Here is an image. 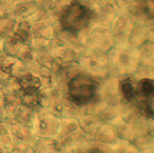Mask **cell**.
<instances>
[{"label": "cell", "instance_id": "6da1fadb", "mask_svg": "<svg viewBox=\"0 0 154 153\" xmlns=\"http://www.w3.org/2000/svg\"><path fill=\"white\" fill-rule=\"evenodd\" d=\"M110 71L116 76L134 75L140 63V49L128 41L114 42L108 50Z\"/></svg>", "mask_w": 154, "mask_h": 153}, {"label": "cell", "instance_id": "7a4b0ae2", "mask_svg": "<svg viewBox=\"0 0 154 153\" xmlns=\"http://www.w3.org/2000/svg\"><path fill=\"white\" fill-rule=\"evenodd\" d=\"M98 79L84 71L75 75L67 83V97L76 106H86L96 100Z\"/></svg>", "mask_w": 154, "mask_h": 153}, {"label": "cell", "instance_id": "3957f363", "mask_svg": "<svg viewBox=\"0 0 154 153\" xmlns=\"http://www.w3.org/2000/svg\"><path fill=\"white\" fill-rule=\"evenodd\" d=\"M90 8L80 3L68 5L59 18V28L69 33H80L90 26Z\"/></svg>", "mask_w": 154, "mask_h": 153}, {"label": "cell", "instance_id": "277c9868", "mask_svg": "<svg viewBox=\"0 0 154 153\" xmlns=\"http://www.w3.org/2000/svg\"><path fill=\"white\" fill-rule=\"evenodd\" d=\"M81 70L85 73L93 76L95 79H104L110 75V64L108 53L105 52H96L90 49H84L77 59Z\"/></svg>", "mask_w": 154, "mask_h": 153}, {"label": "cell", "instance_id": "5b68a950", "mask_svg": "<svg viewBox=\"0 0 154 153\" xmlns=\"http://www.w3.org/2000/svg\"><path fill=\"white\" fill-rule=\"evenodd\" d=\"M79 39L84 49L96 50V52H105L113 46L114 40L112 37L109 28L105 27H96V26H88L79 33Z\"/></svg>", "mask_w": 154, "mask_h": 153}, {"label": "cell", "instance_id": "8992f818", "mask_svg": "<svg viewBox=\"0 0 154 153\" xmlns=\"http://www.w3.org/2000/svg\"><path fill=\"white\" fill-rule=\"evenodd\" d=\"M57 139L62 143V145H94L90 140L77 118H60L59 129H58Z\"/></svg>", "mask_w": 154, "mask_h": 153}, {"label": "cell", "instance_id": "52a82bcc", "mask_svg": "<svg viewBox=\"0 0 154 153\" xmlns=\"http://www.w3.org/2000/svg\"><path fill=\"white\" fill-rule=\"evenodd\" d=\"M60 118L53 114L48 109L38 107L35 109L31 123V131L35 138H55L59 129Z\"/></svg>", "mask_w": 154, "mask_h": 153}, {"label": "cell", "instance_id": "ba28073f", "mask_svg": "<svg viewBox=\"0 0 154 153\" xmlns=\"http://www.w3.org/2000/svg\"><path fill=\"white\" fill-rule=\"evenodd\" d=\"M90 26L109 28L117 16V4L112 0H96L90 8Z\"/></svg>", "mask_w": 154, "mask_h": 153}, {"label": "cell", "instance_id": "9c48e42d", "mask_svg": "<svg viewBox=\"0 0 154 153\" xmlns=\"http://www.w3.org/2000/svg\"><path fill=\"white\" fill-rule=\"evenodd\" d=\"M134 27H135V22L130 17V14L126 13L125 11H121L117 13L112 25L109 26V31L112 33L114 42L128 41Z\"/></svg>", "mask_w": 154, "mask_h": 153}, {"label": "cell", "instance_id": "30bf717a", "mask_svg": "<svg viewBox=\"0 0 154 153\" xmlns=\"http://www.w3.org/2000/svg\"><path fill=\"white\" fill-rule=\"evenodd\" d=\"M89 138L94 145L104 147V148L113 145L118 140L117 134L114 131V126L112 123H105V122H99L94 127V130L89 134Z\"/></svg>", "mask_w": 154, "mask_h": 153}, {"label": "cell", "instance_id": "8fae6325", "mask_svg": "<svg viewBox=\"0 0 154 153\" xmlns=\"http://www.w3.org/2000/svg\"><path fill=\"white\" fill-rule=\"evenodd\" d=\"M3 52L8 55L16 57L22 61H25L28 64L30 61L32 59V48L30 46V44H26L22 40H19L16 36H11L4 41V49Z\"/></svg>", "mask_w": 154, "mask_h": 153}, {"label": "cell", "instance_id": "7c38bea8", "mask_svg": "<svg viewBox=\"0 0 154 153\" xmlns=\"http://www.w3.org/2000/svg\"><path fill=\"white\" fill-rule=\"evenodd\" d=\"M0 70L14 79L21 77V76L28 72V67L25 61L8 55L5 53L0 54Z\"/></svg>", "mask_w": 154, "mask_h": 153}, {"label": "cell", "instance_id": "4fadbf2b", "mask_svg": "<svg viewBox=\"0 0 154 153\" xmlns=\"http://www.w3.org/2000/svg\"><path fill=\"white\" fill-rule=\"evenodd\" d=\"M3 122L7 125L8 130L11 133V135L16 144H23V145L32 147V144L36 140V138L32 134L30 127L23 126L21 123L14 122V121H3Z\"/></svg>", "mask_w": 154, "mask_h": 153}, {"label": "cell", "instance_id": "5bb4252c", "mask_svg": "<svg viewBox=\"0 0 154 153\" xmlns=\"http://www.w3.org/2000/svg\"><path fill=\"white\" fill-rule=\"evenodd\" d=\"M37 11L38 5L33 0H16L9 16L16 21H30Z\"/></svg>", "mask_w": 154, "mask_h": 153}, {"label": "cell", "instance_id": "9a60e30c", "mask_svg": "<svg viewBox=\"0 0 154 153\" xmlns=\"http://www.w3.org/2000/svg\"><path fill=\"white\" fill-rule=\"evenodd\" d=\"M137 79L132 77V75H122L118 76V93L122 100H132L136 93Z\"/></svg>", "mask_w": 154, "mask_h": 153}, {"label": "cell", "instance_id": "2e32d148", "mask_svg": "<svg viewBox=\"0 0 154 153\" xmlns=\"http://www.w3.org/2000/svg\"><path fill=\"white\" fill-rule=\"evenodd\" d=\"M62 143L57 138H37L32 144L33 153H60Z\"/></svg>", "mask_w": 154, "mask_h": 153}, {"label": "cell", "instance_id": "e0dca14e", "mask_svg": "<svg viewBox=\"0 0 154 153\" xmlns=\"http://www.w3.org/2000/svg\"><path fill=\"white\" fill-rule=\"evenodd\" d=\"M18 81V85L21 88L22 92H26V93H38L40 92V88H41V80L40 77H37L33 73L27 72L23 76L17 79Z\"/></svg>", "mask_w": 154, "mask_h": 153}, {"label": "cell", "instance_id": "ac0fdd59", "mask_svg": "<svg viewBox=\"0 0 154 153\" xmlns=\"http://www.w3.org/2000/svg\"><path fill=\"white\" fill-rule=\"evenodd\" d=\"M13 36L18 37L19 40H22L23 42H26V44H31L33 35H32L30 21H18Z\"/></svg>", "mask_w": 154, "mask_h": 153}, {"label": "cell", "instance_id": "d6986e66", "mask_svg": "<svg viewBox=\"0 0 154 153\" xmlns=\"http://www.w3.org/2000/svg\"><path fill=\"white\" fill-rule=\"evenodd\" d=\"M18 21H16L11 16H4L0 17V36L3 39H8L14 35V30H16Z\"/></svg>", "mask_w": 154, "mask_h": 153}, {"label": "cell", "instance_id": "ffe728a7", "mask_svg": "<svg viewBox=\"0 0 154 153\" xmlns=\"http://www.w3.org/2000/svg\"><path fill=\"white\" fill-rule=\"evenodd\" d=\"M107 149L110 153H141L132 142L121 140V139H118L113 145L108 147Z\"/></svg>", "mask_w": 154, "mask_h": 153}, {"label": "cell", "instance_id": "44dd1931", "mask_svg": "<svg viewBox=\"0 0 154 153\" xmlns=\"http://www.w3.org/2000/svg\"><path fill=\"white\" fill-rule=\"evenodd\" d=\"M13 145H14V140L11 135V133H9L7 125L0 118V147L9 152L13 148Z\"/></svg>", "mask_w": 154, "mask_h": 153}, {"label": "cell", "instance_id": "7402d4cb", "mask_svg": "<svg viewBox=\"0 0 154 153\" xmlns=\"http://www.w3.org/2000/svg\"><path fill=\"white\" fill-rule=\"evenodd\" d=\"M16 0H0V17L9 16Z\"/></svg>", "mask_w": 154, "mask_h": 153}, {"label": "cell", "instance_id": "603a6c76", "mask_svg": "<svg viewBox=\"0 0 154 153\" xmlns=\"http://www.w3.org/2000/svg\"><path fill=\"white\" fill-rule=\"evenodd\" d=\"M84 153H110L107 148L104 147H98V145H91L90 148H88Z\"/></svg>", "mask_w": 154, "mask_h": 153}, {"label": "cell", "instance_id": "cb8c5ba5", "mask_svg": "<svg viewBox=\"0 0 154 153\" xmlns=\"http://www.w3.org/2000/svg\"><path fill=\"white\" fill-rule=\"evenodd\" d=\"M4 103H5V99H4V92L2 88V84H0V117L3 114V109H4Z\"/></svg>", "mask_w": 154, "mask_h": 153}, {"label": "cell", "instance_id": "d4e9b609", "mask_svg": "<svg viewBox=\"0 0 154 153\" xmlns=\"http://www.w3.org/2000/svg\"><path fill=\"white\" fill-rule=\"evenodd\" d=\"M4 41H5V39H3L2 36H0V54L4 53L3 49H4Z\"/></svg>", "mask_w": 154, "mask_h": 153}, {"label": "cell", "instance_id": "484cf974", "mask_svg": "<svg viewBox=\"0 0 154 153\" xmlns=\"http://www.w3.org/2000/svg\"><path fill=\"white\" fill-rule=\"evenodd\" d=\"M25 153H33L32 147H27V148H26V151H25Z\"/></svg>", "mask_w": 154, "mask_h": 153}]
</instances>
